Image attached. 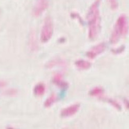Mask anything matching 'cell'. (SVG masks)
<instances>
[{
    "instance_id": "cell-1",
    "label": "cell",
    "mask_w": 129,
    "mask_h": 129,
    "mask_svg": "<svg viewBox=\"0 0 129 129\" xmlns=\"http://www.w3.org/2000/svg\"><path fill=\"white\" fill-rule=\"evenodd\" d=\"M99 0L93 3L89 10L87 19L88 21V36L90 39H95L99 34L100 21L98 3Z\"/></svg>"
},
{
    "instance_id": "cell-2",
    "label": "cell",
    "mask_w": 129,
    "mask_h": 129,
    "mask_svg": "<svg viewBox=\"0 0 129 129\" xmlns=\"http://www.w3.org/2000/svg\"><path fill=\"white\" fill-rule=\"evenodd\" d=\"M128 31V24L126 16L121 15L117 19L112 31L110 42L113 44L117 43L121 37L125 36Z\"/></svg>"
},
{
    "instance_id": "cell-3",
    "label": "cell",
    "mask_w": 129,
    "mask_h": 129,
    "mask_svg": "<svg viewBox=\"0 0 129 129\" xmlns=\"http://www.w3.org/2000/svg\"><path fill=\"white\" fill-rule=\"evenodd\" d=\"M53 31V23L51 18L50 17H47L44 21L41 32V40L42 42H47L51 38Z\"/></svg>"
},
{
    "instance_id": "cell-4",
    "label": "cell",
    "mask_w": 129,
    "mask_h": 129,
    "mask_svg": "<svg viewBox=\"0 0 129 129\" xmlns=\"http://www.w3.org/2000/svg\"><path fill=\"white\" fill-rule=\"evenodd\" d=\"M49 5V0H37L33 10V14L35 17H38L46 10Z\"/></svg>"
},
{
    "instance_id": "cell-5",
    "label": "cell",
    "mask_w": 129,
    "mask_h": 129,
    "mask_svg": "<svg viewBox=\"0 0 129 129\" xmlns=\"http://www.w3.org/2000/svg\"><path fill=\"white\" fill-rule=\"evenodd\" d=\"M106 49V45L102 43L92 48L86 53V55L88 58L94 59L99 54H102Z\"/></svg>"
},
{
    "instance_id": "cell-6",
    "label": "cell",
    "mask_w": 129,
    "mask_h": 129,
    "mask_svg": "<svg viewBox=\"0 0 129 129\" xmlns=\"http://www.w3.org/2000/svg\"><path fill=\"white\" fill-rule=\"evenodd\" d=\"M80 108V105L79 104H75L71 105L61 110L60 115L62 117L67 118L74 116L79 110Z\"/></svg>"
},
{
    "instance_id": "cell-7",
    "label": "cell",
    "mask_w": 129,
    "mask_h": 129,
    "mask_svg": "<svg viewBox=\"0 0 129 129\" xmlns=\"http://www.w3.org/2000/svg\"><path fill=\"white\" fill-rule=\"evenodd\" d=\"M53 83L62 88H67L68 87V83L63 80L62 76L59 73L55 74L53 78Z\"/></svg>"
},
{
    "instance_id": "cell-8",
    "label": "cell",
    "mask_w": 129,
    "mask_h": 129,
    "mask_svg": "<svg viewBox=\"0 0 129 129\" xmlns=\"http://www.w3.org/2000/svg\"><path fill=\"white\" fill-rule=\"evenodd\" d=\"M66 64V62L64 60L59 59H55L48 62L46 67L47 69H52L57 66H64Z\"/></svg>"
},
{
    "instance_id": "cell-9",
    "label": "cell",
    "mask_w": 129,
    "mask_h": 129,
    "mask_svg": "<svg viewBox=\"0 0 129 129\" xmlns=\"http://www.w3.org/2000/svg\"><path fill=\"white\" fill-rule=\"evenodd\" d=\"M46 90L45 85L43 83H39L35 86L34 89V94L37 96H41L44 94Z\"/></svg>"
},
{
    "instance_id": "cell-10",
    "label": "cell",
    "mask_w": 129,
    "mask_h": 129,
    "mask_svg": "<svg viewBox=\"0 0 129 129\" xmlns=\"http://www.w3.org/2000/svg\"><path fill=\"white\" fill-rule=\"evenodd\" d=\"M76 67L79 69L81 70H88L91 67V63L88 61L80 60L76 61L75 63Z\"/></svg>"
},
{
    "instance_id": "cell-11",
    "label": "cell",
    "mask_w": 129,
    "mask_h": 129,
    "mask_svg": "<svg viewBox=\"0 0 129 129\" xmlns=\"http://www.w3.org/2000/svg\"><path fill=\"white\" fill-rule=\"evenodd\" d=\"M56 96L55 94H52L50 95L45 101L44 103V106L46 108H49L51 107L53 103L56 101Z\"/></svg>"
},
{
    "instance_id": "cell-12",
    "label": "cell",
    "mask_w": 129,
    "mask_h": 129,
    "mask_svg": "<svg viewBox=\"0 0 129 129\" xmlns=\"http://www.w3.org/2000/svg\"><path fill=\"white\" fill-rule=\"evenodd\" d=\"M103 92L104 89L102 88L96 87L89 91V95L91 96H99L100 95H102L103 94Z\"/></svg>"
},
{
    "instance_id": "cell-13",
    "label": "cell",
    "mask_w": 129,
    "mask_h": 129,
    "mask_svg": "<svg viewBox=\"0 0 129 129\" xmlns=\"http://www.w3.org/2000/svg\"><path fill=\"white\" fill-rule=\"evenodd\" d=\"M107 101L111 105H112L114 108H116L118 110H121V105L117 101H116V100H113L112 99H109L108 100H107Z\"/></svg>"
},
{
    "instance_id": "cell-14",
    "label": "cell",
    "mask_w": 129,
    "mask_h": 129,
    "mask_svg": "<svg viewBox=\"0 0 129 129\" xmlns=\"http://www.w3.org/2000/svg\"><path fill=\"white\" fill-rule=\"evenodd\" d=\"M109 5L112 10H115L118 8V0H108Z\"/></svg>"
},
{
    "instance_id": "cell-15",
    "label": "cell",
    "mask_w": 129,
    "mask_h": 129,
    "mask_svg": "<svg viewBox=\"0 0 129 129\" xmlns=\"http://www.w3.org/2000/svg\"><path fill=\"white\" fill-rule=\"evenodd\" d=\"M125 49V47L124 46H122L121 47H120V48L117 49L116 50H113L112 52L113 53H115V54H119L122 52Z\"/></svg>"
},
{
    "instance_id": "cell-16",
    "label": "cell",
    "mask_w": 129,
    "mask_h": 129,
    "mask_svg": "<svg viewBox=\"0 0 129 129\" xmlns=\"http://www.w3.org/2000/svg\"><path fill=\"white\" fill-rule=\"evenodd\" d=\"M17 90L15 89H11L6 91V94L10 96L15 95L17 94Z\"/></svg>"
},
{
    "instance_id": "cell-17",
    "label": "cell",
    "mask_w": 129,
    "mask_h": 129,
    "mask_svg": "<svg viewBox=\"0 0 129 129\" xmlns=\"http://www.w3.org/2000/svg\"><path fill=\"white\" fill-rule=\"evenodd\" d=\"M7 85V83L5 81L3 80H0V88H4Z\"/></svg>"
},
{
    "instance_id": "cell-18",
    "label": "cell",
    "mask_w": 129,
    "mask_h": 129,
    "mask_svg": "<svg viewBox=\"0 0 129 129\" xmlns=\"http://www.w3.org/2000/svg\"><path fill=\"white\" fill-rule=\"evenodd\" d=\"M125 105H126V108H128V100H125Z\"/></svg>"
}]
</instances>
